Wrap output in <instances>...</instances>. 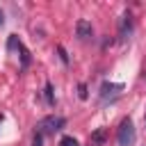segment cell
Instances as JSON below:
<instances>
[{
	"label": "cell",
	"mask_w": 146,
	"mask_h": 146,
	"mask_svg": "<svg viewBox=\"0 0 146 146\" xmlns=\"http://www.w3.org/2000/svg\"><path fill=\"white\" fill-rule=\"evenodd\" d=\"M64 125H66V119H64V116H55V114H50V116H43V119L39 121L36 130H39L41 135H55V132H59Z\"/></svg>",
	"instance_id": "1"
},
{
	"label": "cell",
	"mask_w": 146,
	"mask_h": 146,
	"mask_svg": "<svg viewBox=\"0 0 146 146\" xmlns=\"http://www.w3.org/2000/svg\"><path fill=\"white\" fill-rule=\"evenodd\" d=\"M135 125H132V119L128 116V119H123L121 121V125H119V135H116V141H119V146H132L135 144Z\"/></svg>",
	"instance_id": "2"
},
{
	"label": "cell",
	"mask_w": 146,
	"mask_h": 146,
	"mask_svg": "<svg viewBox=\"0 0 146 146\" xmlns=\"http://www.w3.org/2000/svg\"><path fill=\"white\" fill-rule=\"evenodd\" d=\"M7 48H9V50L18 48V52H21V68L25 71V68L30 66V52H27V48H25V46H23V43L16 39V34H11V36H9V41H7Z\"/></svg>",
	"instance_id": "3"
},
{
	"label": "cell",
	"mask_w": 146,
	"mask_h": 146,
	"mask_svg": "<svg viewBox=\"0 0 146 146\" xmlns=\"http://www.w3.org/2000/svg\"><path fill=\"white\" fill-rule=\"evenodd\" d=\"M75 34H78V39H89V36L94 34L91 23H89V21H84V18H80V21L75 23Z\"/></svg>",
	"instance_id": "4"
},
{
	"label": "cell",
	"mask_w": 146,
	"mask_h": 146,
	"mask_svg": "<svg viewBox=\"0 0 146 146\" xmlns=\"http://www.w3.org/2000/svg\"><path fill=\"white\" fill-rule=\"evenodd\" d=\"M119 91H123V84H121V82H103V84H100V98H103V100H105L107 96L119 94Z\"/></svg>",
	"instance_id": "5"
},
{
	"label": "cell",
	"mask_w": 146,
	"mask_h": 146,
	"mask_svg": "<svg viewBox=\"0 0 146 146\" xmlns=\"http://www.w3.org/2000/svg\"><path fill=\"white\" fill-rule=\"evenodd\" d=\"M130 32H132V16H130V11H125L121 18V32L119 34H121V39H128Z\"/></svg>",
	"instance_id": "6"
},
{
	"label": "cell",
	"mask_w": 146,
	"mask_h": 146,
	"mask_svg": "<svg viewBox=\"0 0 146 146\" xmlns=\"http://www.w3.org/2000/svg\"><path fill=\"white\" fill-rule=\"evenodd\" d=\"M105 139H107V130H105V128H96V130L91 132V137H89V144H91V146H103Z\"/></svg>",
	"instance_id": "7"
},
{
	"label": "cell",
	"mask_w": 146,
	"mask_h": 146,
	"mask_svg": "<svg viewBox=\"0 0 146 146\" xmlns=\"http://www.w3.org/2000/svg\"><path fill=\"white\" fill-rule=\"evenodd\" d=\"M43 94H46V103L52 107V105H55V91H52V82H46V87H43Z\"/></svg>",
	"instance_id": "8"
},
{
	"label": "cell",
	"mask_w": 146,
	"mask_h": 146,
	"mask_svg": "<svg viewBox=\"0 0 146 146\" xmlns=\"http://www.w3.org/2000/svg\"><path fill=\"white\" fill-rule=\"evenodd\" d=\"M78 98H80V100H87V98H89V91H87V84H84V82L78 84Z\"/></svg>",
	"instance_id": "9"
},
{
	"label": "cell",
	"mask_w": 146,
	"mask_h": 146,
	"mask_svg": "<svg viewBox=\"0 0 146 146\" xmlns=\"http://www.w3.org/2000/svg\"><path fill=\"white\" fill-rule=\"evenodd\" d=\"M59 146H78V141H75V137H68L66 135V137L59 139Z\"/></svg>",
	"instance_id": "10"
},
{
	"label": "cell",
	"mask_w": 146,
	"mask_h": 146,
	"mask_svg": "<svg viewBox=\"0 0 146 146\" xmlns=\"http://www.w3.org/2000/svg\"><path fill=\"white\" fill-rule=\"evenodd\" d=\"M57 52H59V59H62L64 64H68V55H66V50H64V46H57Z\"/></svg>",
	"instance_id": "11"
},
{
	"label": "cell",
	"mask_w": 146,
	"mask_h": 146,
	"mask_svg": "<svg viewBox=\"0 0 146 146\" xmlns=\"http://www.w3.org/2000/svg\"><path fill=\"white\" fill-rule=\"evenodd\" d=\"M41 141H43V135L36 130V132H34V137H32V146H41Z\"/></svg>",
	"instance_id": "12"
},
{
	"label": "cell",
	"mask_w": 146,
	"mask_h": 146,
	"mask_svg": "<svg viewBox=\"0 0 146 146\" xmlns=\"http://www.w3.org/2000/svg\"><path fill=\"white\" fill-rule=\"evenodd\" d=\"M5 23V14H2V9H0V25Z\"/></svg>",
	"instance_id": "13"
},
{
	"label": "cell",
	"mask_w": 146,
	"mask_h": 146,
	"mask_svg": "<svg viewBox=\"0 0 146 146\" xmlns=\"http://www.w3.org/2000/svg\"><path fill=\"white\" fill-rule=\"evenodd\" d=\"M0 121H2V114H0Z\"/></svg>",
	"instance_id": "14"
},
{
	"label": "cell",
	"mask_w": 146,
	"mask_h": 146,
	"mask_svg": "<svg viewBox=\"0 0 146 146\" xmlns=\"http://www.w3.org/2000/svg\"><path fill=\"white\" fill-rule=\"evenodd\" d=\"M144 121H146V119H144Z\"/></svg>",
	"instance_id": "15"
}]
</instances>
